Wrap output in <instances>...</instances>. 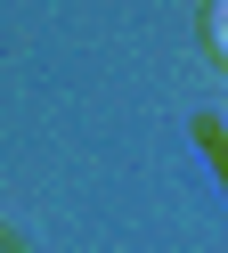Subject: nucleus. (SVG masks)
Wrapping results in <instances>:
<instances>
[{"mask_svg": "<svg viewBox=\"0 0 228 253\" xmlns=\"http://www.w3.org/2000/svg\"><path fill=\"white\" fill-rule=\"evenodd\" d=\"M204 41H212V57H228V0L204 8Z\"/></svg>", "mask_w": 228, "mask_h": 253, "instance_id": "1", "label": "nucleus"}]
</instances>
